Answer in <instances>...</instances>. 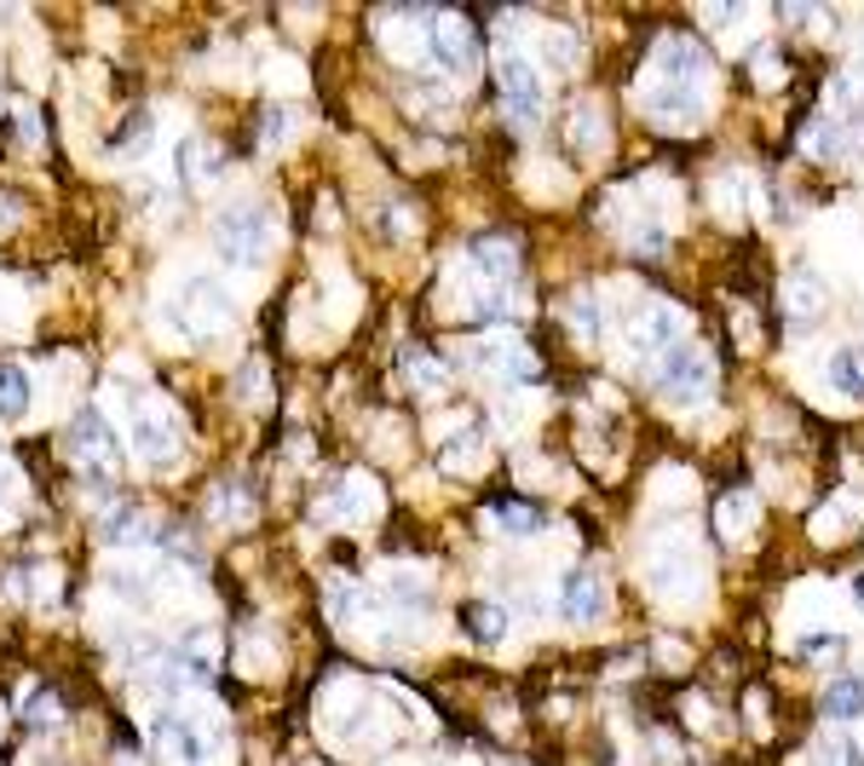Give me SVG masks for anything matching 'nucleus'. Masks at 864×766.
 I'll return each mask as SVG.
<instances>
[{"label":"nucleus","mask_w":864,"mask_h":766,"mask_svg":"<svg viewBox=\"0 0 864 766\" xmlns=\"http://www.w3.org/2000/svg\"><path fill=\"white\" fill-rule=\"evenodd\" d=\"M271 237H277V219L260 208V202H248V208H225L214 219V248L225 266H260L271 253Z\"/></svg>","instance_id":"1"},{"label":"nucleus","mask_w":864,"mask_h":766,"mask_svg":"<svg viewBox=\"0 0 864 766\" xmlns=\"http://www.w3.org/2000/svg\"><path fill=\"white\" fill-rule=\"evenodd\" d=\"M173 312L185 317L191 341H202V335H219V328L237 323V300H231V289H225V277H214V271H185L180 305H173Z\"/></svg>","instance_id":"2"},{"label":"nucleus","mask_w":864,"mask_h":766,"mask_svg":"<svg viewBox=\"0 0 864 766\" xmlns=\"http://www.w3.org/2000/svg\"><path fill=\"white\" fill-rule=\"evenodd\" d=\"M156 737H162V749L173 766H214L219 755V721L214 714H196V709H168L156 714Z\"/></svg>","instance_id":"3"},{"label":"nucleus","mask_w":864,"mask_h":766,"mask_svg":"<svg viewBox=\"0 0 864 766\" xmlns=\"http://www.w3.org/2000/svg\"><path fill=\"white\" fill-rule=\"evenodd\" d=\"M657 392L674 398V403H703L709 392H715V364H709V352L692 346V341L669 346L663 357H657Z\"/></svg>","instance_id":"4"},{"label":"nucleus","mask_w":864,"mask_h":766,"mask_svg":"<svg viewBox=\"0 0 864 766\" xmlns=\"http://www.w3.org/2000/svg\"><path fill=\"white\" fill-rule=\"evenodd\" d=\"M496 82H501V110H507V121H519V127H537V121H542V110H548V82H542L537 64L519 58V53H501Z\"/></svg>","instance_id":"5"},{"label":"nucleus","mask_w":864,"mask_h":766,"mask_svg":"<svg viewBox=\"0 0 864 766\" xmlns=\"http://www.w3.org/2000/svg\"><path fill=\"white\" fill-rule=\"evenodd\" d=\"M426 53L444 75H467L478 69V35L462 12H426Z\"/></svg>","instance_id":"6"},{"label":"nucleus","mask_w":864,"mask_h":766,"mask_svg":"<svg viewBox=\"0 0 864 766\" xmlns=\"http://www.w3.org/2000/svg\"><path fill=\"white\" fill-rule=\"evenodd\" d=\"M133 450H139V462H150V467H168L173 455H180V416L168 410V403H156V398H144V403H133Z\"/></svg>","instance_id":"7"},{"label":"nucleus","mask_w":864,"mask_h":766,"mask_svg":"<svg viewBox=\"0 0 864 766\" xmlns=\"http://www.w3.org/2000/svg\"><path fill=\"white\" fill-rule=\"evenodd\" d=\"M807 150L819 162H847V157H858L864 150V110H842V116H819L807 127Z\"/></svg>","instance_id":"8"},{"label":"nucleus","mask_w":864,"mask_h":766,"mask_svg":"<svg viewBox=\"0 0 864 766\" xmlns=\"http://www.w3.org/2000/svg\"><path fill=\"white\" fill-rule=\"evenodd\" d=\"M69 444H75V455H82L87 467H98V473H116V467H121V439H116V427H110L105 410H82V416H75Z\"/></svg>","instance_id":"9"},{"label":"nucleus","mask_w":864,"mask_h":766,"mask_svg":"<svg viewBox=\"0 0 864 766\" xmlns=\"http://www.w3.org/2000/svg\"><path fill=\"white\" fill-rule=\"evenodd\" d=\"M559 611L571 623H600L605 617V576L594 565H571L565 582H559Z\"/></svg>","instance_id":"10"},{"label":"nucleus","mask_w":864,"mask_h":766,"mask_svg":"<svg viewBox=\"0 0 864 766\" xmlns=\"http://www.w3.org/2000/svg\"><path fill=\"white\" fill-rule=\"evenodd\" d=\"M657 82H680V87H703L709 82V53L685 35H669L657 46Z\"/></svg>","instance_id":"11"},{"label":"nucleus","mask_w":864,"mask_h":766,"mask_svg":"<svg viewBox=\"0 0 864 766\" xmlns=\"http://www.w3.org/2000/svg\"><path fill=\"white\" fill-rule=\"evenodd\" d=\"M824 305H830L824 277H812V271H790V277H784V317H790L796 328L819 323V317H824Z\"/></svg>","instance_id":"12"},{"label":"nucleus","mask_w":864,"mask_h":766,"mask_svg":"<svg viewBox=\"0 0 864 766\" xmlns=\"http://www.w3.org/2000/svg\"><path fill=\"white\" fill-rule=\"evenodd\" d=\"M640 105H646V116L651 121H692V116H703V93L698 87H680V82H651V93H640Z\"/></svg>","instance_id":"13"},{"label":"nucleus","mask_w":864,"mask_h":766,"mask_svg":"<svg viewBox=\"0 0 864 766\" xmlns=\"http://www.w3.org/2000/svg\"><path fill=\"white\" fill-rule=\"evenodd\" d=\"M628 346L640 352V357H663L669 346H680V312H674V305H651V312L634 323Z\"/></svg>","instance_id":"14"},{"label":"nucleus","mask_w":864,"mask_h":766,"mask_svg":"<svg viewBox=\"0 0 864 766\" xmlns=\"http://www.w3.org/2000/svg\"><path fill=\"white\" fill-rule=\"evenodd\" d=\"M467 260L490 277V283H514L519 271V242L514 237H473L467 242Z\"/></svg>","instance_id":"15"},{"label":"nucleus","mask_w":864,"mask_h":766,"mask_svg":"<svg viewBox=\"0 0 864 766\" xmlns=\"http://www.w3.org/2000/svg\"><path fill=\"white\" fill-rule=\"evenodd\" d=\"M375 507H380V490H375V478H364V473L341 478L335 496H328V514H341V519H352V525L375 519Z\"/></svg>","instance_id":"16"},{"label":"nucleus","mask_w":864,"mask_h":766,"mask_svg":"<svg viewBox=\"0 0 864 766\" xmlns=\"http://www.w3.org/2000/svg\"><path fill=\"white\" fill-rule=\"evenodd\" d=\"M173 662L191 675V680H208L219 669V634L214 628H191L180 646H173Z\"/></svg>","instance_id":"17"},{"label":"nucleus","mask_w":864,"mask_h":766,"mask_svg":"<svg viewBox=\"0 0 864 766\" xmlns=\"http://www.w3.org/2000/svg\"><path fill=\"white\" fill-rule=\"evenodd\" d=\"M490 525L507 530V536H537V530H548V514L537 501H525V496H496L490 501Z\"/></svg>","instance_id":"18"},{"label":"nucleus","mask_w":864,"mask_h":766,"mask_svg":"<svg viewBox=\"0 0 864 766\" xmlns=\"http://www.w3.org/2000/svg\"><path fill=\"white\" fill-rule=\"evenodd\" d=\"M173 173H180L185 185H208V179H219V150H208V139H180Z\"/></svg>","instance_id":"19"},{"label":"nucleus","mask_w":864,"mask_h":766,"mask_svg":"<svg viewBox=\"0 0 864 766\" xmlns=\"http://www.w3.org/2000/svg\"><path fill=\"white\" fill-rule=\"evenodd\" d=\"M485 444H490L485 421H473V427H462V432H455V439H444V450H439V467H444V473L478 467V455H485Z\"/></svg>","instance_id":"20"},{"label":"nucleus","mask_w":864,"mask_h":766,"mask_svg":"<svg viewBox=\"0 0 864 766\" xmlns=\"http://www.w3.org/2000/svg\"><path fill=\"white\" fill-rule=\"evenodd\" d=\"M824 369H830V387H835V392L853 398V403H864V346H835Z\"/></svg>","instance_id":"21"},{"label":"nucleus","mask_w":864,"mask_h":766,"mask_svg":"<svg viewBox=\"0 0 864 766\" xmlns=\"http://www.w3.org/2000/svg\"><path fill=\"white\" fill-rule=\"evenodd\" d=\"M462 623H467V634H473L478 646L507 640V605H501V600H473V605L462 611Z\"/></svg>","instance_id":"22"},{"label":"nucleus","mask_w":864,"mask_h":766,"mask_svg":"<svg viewBox=\"0 0 864 766\" xmlns=\"http://www.w3.org/2000/svg\"><path fill=\"white\" fill-rule=\"evenodd\" d=\"M824 714H830V721H858V714H864V680L858 675H835L824 686Z\"/></svg>","instance_id":"23"},{"label":"nucleus","mask_w":864,"mask_h":766,"mask_svg":"<svg viewBox=\"0 0 864 766\" xmlns=\"http://www.w3.org/2000/svg\"><path fill=\"white\" fill-rule=\"evenodd\" d=\"M30 416V375L23 364H0V421Z\"/></svg>","instance_id":"24"},{"label":"nucleus","mask_w":864,"mask_h":766,"mask_svg":"<svg viewBox=\"0 0 864 766\" xmlns=\"http://www.w3.org/2000/svg\"><path fill=\"white\" fill-rule=\"evenodd\" d=\"M571 139H576L582 157H600V150H605V116H600V105H576V116H571Z\"/></svg>","instance_id":"25"},{"label":"nucleus","mask_w":864,"mask_h":766,"mask_svg":"<svg viewBox=\"0 0 864 766\" xmlns=\"http://www.w3.org/2000/svg\"><path fill=\"white\" fill-rule=\"evenodd\" d=\"M403 375H410V387H415V392H444V387H450V375L432 364L426 352H403Z\"/></svg>","instance_id":"26"},{"label":"nucleus","mask_w":864,"mask_h":766,"mask_svg":"<svg viewBox=\"0 0 864 766\" xmlns=\"http://www.w3.org/2000/svg\"><path fill=\"white\" fill-rule=\"evenodd\" d=\"M98 536L116 542V548H139V542H150V525L139 514H110L105 525H98Z\"/></svg>","instance_id":"27"},{"label":"nucleus","mask_w":864,"mask_h":766,"mask_svg":"<svg viewBox=\"0 0 864 766\" xmlns=\"http://www.w3.org/2000/svg\"><path fill=\"white\" fill-rule=\"evenodd\" d=\"M749 525H755V496L749 490H732L721 501V536H744Z\"/></svg>","instance_id":"28"},{"label":"nucleus","mask_w":864,"mask_h":766,"mask_svg":"<svg viewBox=\"0 0 864 766\" xmlns=\"http://www.w3.org/2000/svg\"><path fill=\"white\" fill-rule=\"evenodd\" d=\"M571 323H576L582 341H605V305H600L594 294H582V300L571 305Z\"/></svg>","instance_id":"29"},{"label":"nucleus","mask_w":864,"mask_h":766,"mask_svg":"<svg viewBox=\"0 0 864 766\" xmlns=\"http://www.w3.org/2000/svg\"><path fill=\"white\" fill-rule=\"evenodd\" d=\"M214 519L219 525H248V496L237 490V484H219L214 490Z\"/></svg>","instance_id":"30"},{"label":"nucleus","mask_w":864,"mask_h":766,"mask_svg":"<svg viewBox=\"0 0 864 766\" xmlns=\"http://www.w3.org/2000/svg\"><path fill=\"white\" fill-rule=\"evenodd\" d=\"M289 133H294V110L289 105H271L266 121H260V144L277 150V144H289Z\"/></svg>","instance_id":"31"},{"label":"nucleus","mask_w":864,"mask_h":766,"mask_svg":"<svg viewBox=\"0 0 864 766\" xmlns=\"http://www.w3.org/2000/svg\"><path fill=\"white\" fill-rule=\"evenodd\" d=\"M542 53H548V64H553V69H576V64H582V53H576V35H565V30H548Z\"/></svg>","instance_id":"32"},{"label":"nucleus","mask_w":864,"mask_h":766,"mask_svg":"<svg viewBox=\"0 0 864 766\" xmlns=\"http://www.w3.org/2000/svg\"><path fill=\"white\" fill-rule=\"evenodd\" d=\"M392 600H398V611H421V617H426V582H415L410 571L392 576Z\"/></svg>","instance_id":"33"},{"label":"nucleus","mask_w":864,"mask_h":766,"mask_svg":"<svg viewBox=\"0 0 864 766\" xmlns=\"http://www.w3.org/2000/svg\"><path fill=\"white\" fill-rule=\"evenodd\" d=\"M819 766H864V755H858V744H847V737H824L819 744V755H812Z\"/></svg>","instance_id":"34"},{"label":"nucleus","mask_w":864,"mask_h":766,"mask_svg":"<svg viewBox=\"0 0 864 766\" xmlns=\"http://www.w3.org/2000/svg\"><path fill=\"white\" fill-rule=\"evenodd\" d=\"M842 646H847V634H835V628H830V634H807V640H801V657H807V662L842 657Z\"/></svg>","instance_id":"35"},{"label":"nucleus","mask_w":864,"mask_h":766,"mask_svg":"<svg viewBox=\"0 0 864 766\" xmlns=\"http://www.w3.org/2000/svg\"><path fill=\"white\" fill-rule=\"evenodd\" d=\"M144 144H150V116H133V121H127L121 133L110 139V150H139V157H144Z\"/></svg>","instance_id":"36"},{"label":"nucleus","mask_w":864,"mask_h":766,"mask_svg":"<svg viewBox=\"0 0 864 766\" xmlns=\"http://www.w3.org/2000/svg\"><path fill=\"white\" fill-rule=\"evenodd\" d=\"M23 714H30L35 726H53V721H58V698H53V692H35V686H30V703H23Z\"/></svg>","instance_id":"37"},{"label":"nucleus","mask_w":864,"mask_h":766,"mask_svg":"<svg viewBox=\"0 0 864 766\" xmlns=\"http://www.w3.org/2000/svg\"><path fill=\"white\" fill-rule=\"evenodd\" d=\"M352 600H358V589H352V582H328V617H335V623L352 617Z\"/></svg>","instance_id":"38"},{"label":"nucleus","mask_w":864,"mask_h":766,"mask_svg":"<svg viewBox=\"0 0 864 766\" xmlns=\"http://www.w3.org/2000/svg\"><path fill=\"white\" fill-rule=\"evenodd\" d=\"M260 369H266L260 357H248V364H242V375H237V398H260V387H266V375H260Z\"/></svg>","instance_id":"39"},{"label":"nucleus","mask_w":864,"mask_h":766,"mask_svg":"<svg viewBox=\"0 0 864 766\" xmlns=\"http://www.w3.org/2000/svg\"><path fill=\"white\" fill-rule=\"evenodd\" d=\"M18 219V202H0V225H12Z\"/></svg>","instance_id":"40"},{"label":"nucleus","mask_w":864,"mask_h":766,"mask_svg":"<svg viewBox=\"0 0 864 766\" xmlns=\"http://www.w3.org/2000/svg\"><path fill=\"white\" fill-rule=\"evenodd\" d=\"M853 594H858V611H864V576H858V582H853Z\"/></svg>","instance_id":"41"},{"label":"nucleus","mask_w":864,"mask_h":766,"mask_svg":"<svg viewBox=\"0 0 864 766\" xmlns=\"http://www.w3.org/2000/svg\"><path fill=\"white\" fill-rule=\"evenodd\" d=\"M116 766H139V760H133V755H121V760H116Z\"/></svg>","instance_id":"42"}]
</instances>
